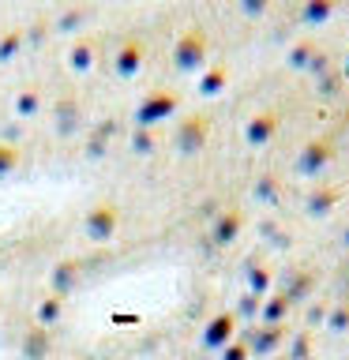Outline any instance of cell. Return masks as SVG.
I'll list each match as a JSON object with an SVG mask.
<instances>
[{
    "instance_id": "cell-11",
    "label": "cell",
    "mask_w": 349,
    "mask_h": 360,
    "mask_svg": "<svg viewBox=\"0 0 349 360\" xmlns=\"http://www.w3.org/2000/svg\"><path fill=\"white\" fill-rule=\"evenodd\" d=\"M263 4H267V0H244V11H259Z\"/></svg>"
},
{
    "instance_id": "cell-3",
    "label": "cell",
    "mask_w": 349,
    "mask_h": 360,
    "mask_svg": "<svg viewBox=\"0 0 349 360\" xmlns=\"http://www.w3.org/2000/svg\"><path fill=\"white\" fill-rule=\"evenodd\" d=\"M113 225H117V214H113V207H98L94 214H90L87 229L94 233V236H101V240H106V236L113 233Z\"/></svg>"
},
{
    "instance_id": "cell-4",
    "label": "cell",
    "mask_w": 349,
    "mask_h": 360,
    "mask_svg": "<svg viewBox=\"0 0 349 360\" xmlns=\"http://www.w3.org/2000/svg\"><path fill=\"white\" fill-rule=\"evenodd\" d=\"M274 128H278V117H274V112H263V117H255V124L248 128V139H252V143H263V139H270V135H274Z\"/></svg>"
},
{
    "instance_id": "cell-8",
    "label": "cell",
    "mask_w": 349,
    "mask_h": 360,
    "mask_svg": "<svg viewBox=\"0 0 349 360\" xmlns=\"http://www.w3.org/2000/svg\"><path fill=\"white\" fill-rule=\"evenodd\" d=\"M236 225H241V218H236V214H233V218H229V221H222V233H218V244H229V236H233V229H236Z\"/></svg>"
},
{
    "instance_id": "cell-9",
    "label": "cell",
    "mask_w": 349,
    "mask_h": 360,
    "mask_svg": "<svg viewBox=\"0 0 349 360\" xmlns=\"http://www.w3.org/2000/svg\"><path fill=\"white\" fill-rule=\"evenodd\" d=\"M222 68H218V72H214V75H207V79H203V90H207V94H210V90H218V83H222Z\"/></svg>"
},
{
    "instance_id": "cell-1",
    "label": "cell",
    "mask_w": 349,
    "mask_h": 360,
    "mask_svg": "<svg viewBox=\"0 0 349 360\" xmlns=\"http://www.w3.org/2000/svg\"><path fill=\"white\" fill-rule=\"evenodd\" d=\"M173 56H177L180 68H196L203 56H207V34H203L199 27L184 30V34H180V41H177V49H173Z\"/></svg>"
},
{
    "instance_id": "cell-7",
    "label": "cell",
    "mask_w": 349,
    "mask_h": 360,
    "mask_svg": "<svg viewBox=\"0 0 349 360\" xmlns=\"http://www.w3.org/2000/svg\"><path fill=\"white\" fill-rule=\"evenodd\" d=\"M331 11H334V0H315V4H308L304 15H308V19H323V15H331Z\"/></svg>"
},
{
    "instance_id": "cell-5",
    "label": "cell",
    "mask_w": 349,
    "mask_h": 360,
    "mask_svg": "<svg viewBox=\"0 0 349 360\" xmlns=\"http://www.w3.org/2000/svg\"><path fill=\"white\" fill-rule=\"evenodd\" d=\"M117 68H120V72H135V68H139V45H135V41H128V49L120 53Z\"/></svg>"
},
{
    "instance_id": "cell-2",
    "label": "cell",
    "mask_w": 349,
    "mask_h": 360,
    "mask_svg": "<svg viewBox=\"0 0 349 360\" xmlns=\"http://www.w3.org/2000/svg\"><path fill=\"white\" fill-rule=\"evenodd\" d=\"M203 135H207V124H203L199 117H191V120H184V124H180V131H177V143H180V146H184V150L191 154V150H196V146L203 143Z\"/></svg>"
},
{
    "instance_id": "cell-6",
    "label": "cell",
    "mask_w": 349,
    "mask_h": 360,
    "mask_svg": "<svg viewBox=\"0 0 349 360\" xmlns=\"http://www.w3.org/2000/svg\"><path fill=\"white\" fill-rule=\"evenodd\" d=\"M165 109H173V98H165V94L158 98L154 105H151V101H146V105H143V120H154V117H162Z\"/></svg>"
},
{
    "instance_id": "cell-10",
    "label": "cell",
    "mask_w": 349,
    "mask_h": 360,
    "mask_svg": "<svg viewBox=\"0 0 349 360\" xmlns=\"http://www.w3.org/2000/svg\"><path fill=\"white\" fill-rule=\"evenodd\" d=\"M11 162H15V154H11V146H0V169H8Z\"/></svg>"
}]
</instances>
